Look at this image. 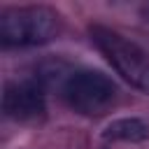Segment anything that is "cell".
<instances>
[{
	"label": "cell",
	"mask_w": 149,
	"mask_h": 149,
	"mask_svg": "<svg viewBox=\"0 0 149 149\" xmlns=\"http://www.w3.org/2000/svg\"><path fill=\"white\" fill-rule=\"evenodd\" d=\"M88 35H91V42L95 44V49L105 56V61L130 86L149 93V54L140 44H135L126 35H121L107 26H100V23L91 26Z\"/></svg>",
	"instance_id": "obj_1"
},
{
	"label": "cell",
	"mask_w": 149,
	"mask_h": 149,
	"mask_svg": "<svg viewBox=\"0 0 149 149\" xmlns=\"http://www.w3.org/2000/svg\"><path fill=\"white\" fill-rule=\"evenodd\" d=\"M58 33V14L42 5L9 7L0 14L2 47H37Z\"/></svg>",
	"instance_id": "obj_2"
},
{
	"label": "cell",
	"mask_w": 149,
	"mask_h": 149,
	"mask_svg": "<svg viewBox=\"0 0 149 149\" xmlns=\"http://www.w3.org/2000/svg\"><path fill=\"white\" fill-rule=\"evenodd\" d=\"M61 95L70 109L84 116H98L109 109L116 98V84L100 70L81 68L65 77Z\"/></svg>",
	"instance_id": "obj_3"
},
{
	"label": "cell",
	"mask_w": 149,
	"mask_h": 149,
	"mask_svg": "<svg viewBox=\"0 0 149 149\" xmlns=\"http://www.w3.org/2000/svg\"><path fill=\"white\" fill-rule=\"evenodd\" d=\"M47 81L37 77L14 79L5 84L2 91V112L14 121H33L47 109Z\"/></svg>",
	"instance_id": "obj_4"
},
{
	"label": "cell",
	"mask_w": 149,
	"mask_h": 149,
	"mask_svg": "<svg viewBox=\"0 0 149 149\" xmlns=\"http://www.w3.org/2000/svg\"><path fill=\"white\" fill-rule=\"evenodd\" d=\"M147 137H149V123L137 116L114 119L102 130V140L107 142H142Z\"/></svg>",
	"instance_id": "obj_5"
}]
</instances>
